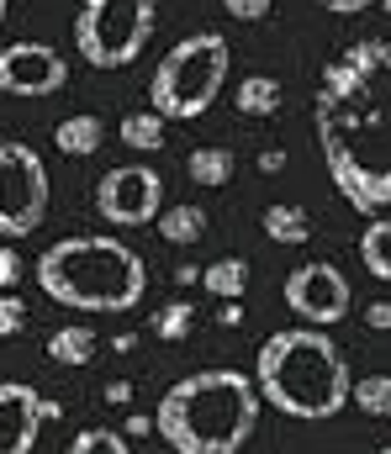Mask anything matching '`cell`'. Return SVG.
Returning a JSON list of instances; mask_svg holds the SVG:
<instances>
[{"label": "cell", "instance_id": "obj_35", "mask_svg": "<svg viewBox=\"0 0 391 454\" xmlns=\"http://www.w3.org/2000/svg\"><path fill=\"white\" fill-rule=\"evenodd\" d=\"M5 5H11V0H0V21H5Z\"/></svg>", "mask_w": 391, "mask_h": 454}, {"label": "cell", "instance_id": "obj_20", "mask_svg": "<svg viewBox=\"0 0 391 454\" xmlns=\"http://www.w3.org/2000/svg\"><path fill=\"white\" fill-rule=\"evenodd\" d=\"M280 96H285V90H280L275 74H249V80L239 85V101H233V106L244 116H275L280 112Z\"/></svg>", "mask_w": 391, "mask_h": 454}, {"label": "cell", "instance_id": "obj_22", "mask_svg": "<svg viewBox=\"0 0 391 454\" xmlns=\"http://www.w3.org/2000/svg\"><path fill=\"white\" fill-rule=\"evenodd\" d=\"M191 328H196V307H191V301H169V307L153 312V333H159L164 343L191 339Z\"/></svg>", "mask_w": 391, "mask_h": 454}, {"label": "cell", "instance_id": "obj_14", "mask_svg": "<svg viewBox=\"0 0 391 454\" xmlns=\"http://www.w3.org/2000/svg\"><path fill=\"white\" fill-rule=\"evenodd\" d=\"M153 223H159V238H164V243L191 248V243H201V232H207V212H201L196 201H175V207H164Z\"/></svg>", "mask_w": 391, "mask_h": 454}, {"label": "cell", "instance_id": "obj_8", "mask_svg": "<svg viewBox=\"0 0 391 454\" xmlns=\"http://www.w3.org/2000/svg\"><path fill=\"white\" fill-rule=\"evenodd\" d=\"M164 212V180L148 164H122L106 169L96 185V217L112 227H148Z\"/></svg>", "mask_w": 391, "mask_h": 454}, {"label": "cell", "instance_id": "obj_37", "mask_svg": "<svg viewBox=\"0 0 391 454\" xmlns=\"http://www.w3.org/2000/svg\"><path fill=\"white\" fill-rule=\"evenodd\" d=\"M381 5H387V11H391V0H381Z\"/></svg>", "mask_w": 391, "mask_h": 454}, {"label": "cell", "instance_id": "obj_15", "mask_svg": "<svg viewBox=\"0 0 391 454\" xmlns=\"http://www.w3.org/2000/svg\"><path fill=\"white\" fill-rule=\"evenodd\" d=\"M233 148H217V143H201V148H191V159H185V175L196 180V185H207V191H217V185H228L233 180Z\"/></svg>", "mask_w": 391, "mask_h": 454}, {"label": "cell", "instance_id": "obj_19", "mask_svg": "<svg viewBox=\"0 0 391 454\" xmlns=\"http://www.w3.org/2000/svg\"><path fill=\"white\" fill-rule=\"evenodd\" d=\"M164 127H169V121L148 106V112H128L122 116L117 137H122L128 148H137V153H153V148H164Z\"/></svg>", "mask_w": 391, "mask_h": 454}, {"label": "cell", "instance_id": "obj_11", "mask_svg": "<svg viewBox=\"0 0 391 454\" xmlns=\"http://www.w3.org/2000/svg\"><path fill=\"white\" fill-rule=\"evenodd\" d=\"M64 407L43 402L27 380H0V454H32L43 423H53Z\"/></svg>", "mask_w": 391, "mask_h": 454}, {"label": "cell", "instance_id": "obj_18", "mask_svg": "<svg viewBox=\"0 0 391 454\" xmlns=\"http://www.w3.org/2000/svg\"><path fill=\"white\" fill-rule=\"evenodd\" d=\"M360 264L376 280H391V217H371L365 223V232H360Z\"/></svg>", "mask_w": 391, "mask_h": 454}, {"label": "cell", "instance_id": "obj_7", "mask_svg": "<svg viewBox=\"0 0 391 454\" xmlns=\"http://www.w3.org/2000/svg\"><path fill=\"white\" fill-rule=\"evenodd\" d=\"M48 217V164L27 143H0V243L37 232Z\"/></svg>", "mask_w": 391, "mask_h": 454}, {"label": "cell", "instance_id": "obj_25", "mask_svg": "<svg viewBox=\"0 0 391 454\" xmlns=\"http://www.w3.org/2000/svg\"><path fill=\"white\" fill-rule=\"evenodd\" d=\"M270 5H275V0H223V11H228L233 21H264Z\"/></svg>", "mask_w": 391, "mask_h": 454}, {"label": "cell", "instance_id": "obj_9", "mask_svg": "<svg viewBox=\"0 0 391 454\" xmlns=\"http://www.w3.org/2000/svg\"><path fill=\"white\" fill-rule=\"evenodd\" d=\"M280 296H285V307H291L307 328H333V323H344V317H349V301H355L344 270H333L328 259L291 270L285 286H280Z\"/></svg>", "mask_w": 391, "mask_h": 454}, {"label": "cell", "instance_id": "obj_34", "mask_svg": "<svg viewBox=\"0 0 391 454\" xmlns=\"http://www.w3.org/2000/svg\"><path fill=\"white\" fill-rule=\"evenodd\" d=\"M112 348H117V354H132V348H137V333H117V339H112Z\"/></svg>", "mask_w": 391, "mask_h": 454}, {"label": "cell", "instance_id": "obj_6", "mask_svg": "<svg viewBox=\"0 0 391 454\" xmlns=\"http://www.w3.org/2000/svg\"><path fill=\"white\" fill-rule=\"evenodd\" d=\"M159 0H85L74 16V48L90 69H128L148 48Z\"/></svg>", "mask_w": 391, "mask_h": 454}, {"label": "cell", "instance_id": "obj_28", "mask_svg": "<svg viewBox=\"0 0 391 454\" xmlns=\"http://www.w3.org/2000/svg\"><path fill=\"white\" fill-rule=\"evenodd\" d=\"M365 323H371V328H387V333H391V301H371V307H365Z\"/></svg>", "mask_w": 391, "mask_h": 454}, {"label": "cell", "instance_id": "obj_24", "mask_svg": "<svg viewBox=\"0 0 391 454\" xmlns=\"http://www.w3.org/2000/svg\"><path fill=\"white\" fill-rule=\"evenodd\" d=\"M27 328V301L16 291H0V339H16Z\"/></svg>", "mask_w": 391, "mask_h": 454}, {"label": "cell", "instance_id": "obj_17", "mask_svg": "<svg viewBox=\"0 0 391 454\" xmlns=\"http://www.w3.org/2000/svg\"><path fill=\"white\" fill-rule=\"evenodd\" d=\"M201 286H207L212 296H223V301H239V296L249 291V264H244L239 254L217 259V264H201Z\"/></svg>", "mask_w": 391, "mask_h": 454}, {"label": "cell", "instance_id": "obj_21", "mask_svg": "<svg viewBox=\"0 0 391 454\" xmlns=\"http://www.w3.org/2000/svg\"><path fill=\"white\" fill-rule=\"evenodd\" d=\"M349 402L365 412V418H391V375H365L349 386Z\"/></svg>", "mask_w": 391, "mask_h": 454}, {"label": "cell", "instance_id": "obj_29", "mask_svg": "<svg viewBox=\"0 0 391 454\" xmlns=\"http://www.w3.org/2000/svg\"><path fill=\"white\" fill-rule=\"evenodd\" d=\"M260 169H264V175H280V169H285V153H280V148H264V153H260Z\"/></svg>", "mask_w": 391, "mask_h": 454}, {"label": "cell", "instance_id": "obj_10", "mask_svg": "<svg viewBox=\"0 0 391 454\" xmlns=\"http://www.w3.org/2000/svg\"><path fill=\"white\" fill-rule=\"evenodd\" d=\"M69 85V64L48 43H5L0 48V90L16 101H43Z\"/></svg>", "mask_w": 391, "mask_h": 454}, {"label": "cell", "instance_id": "obj_26", "mask_svg": "<svg viewBox=\"0 0 391 454\" xmlns=\"http://www.w3.org/2000/svg\"><path fill=\"white\" fill-rule=\"evenodd\" d=\"M16 280H21V254L0 243V291H16Z\"/></svg>", "mask_w": 391, "mask_h": 454}, {"label": "cell", "instance_id": "obj_13", "mask_svg": "<svg viewBox=\"0 0 391 454\" xmlns=\"http://www.w3.org/2000/svg\"><path fill=\"white\" fill-rule=\"evenodd\" d=\"M96 348H101V339H96L85 323H64L59 333H48V359H53V364H64V370L90 364V359H96Z\"/></svg>", "mask_w": 391, "mask_h": 454}, {"label": "cell", "instance_id": "obj_3", "mask_svg": "<svg viewBox=\"0 0 391 454\" xmlns=\"http://www.w3.org/2000/svg\"><path fill=\"white\" fill-rule=\"evenodd\" d=\"M349 359L344 348L328 339L323 328H280L260 343V359H254V391H260L264 407L285 412V418H301V423H328L344 412L349 402Z\"/></svg>", "mask_w": 391, "mask_h": 454}, {"label": "cell", "instance_id": "obj_5", "mask_svg": "<svg viewBox=\"0 0 391 454\" xmlns=\"http://www.w3.org/2000/svg\"><path fill=\"white\" fill-rule=\"evenodd\" d=\"M228 43L217 32H191L180 37L159 64H153V80H148V101L164 121H196L207 112L223 85H228Z\"/></svg>", "mask_w": 391, "mask_h": 454}, {"label": "cell", "instance_id": "obj_1", "mask_svg": "<svg viewBox=\"0 0 391 454\" xmlns=\"http://www.w3.org/2000/svg\"><path fill=\"white\" fill-rule=\"evenodd\" d=\"M317 148L333 191L360 217L391 212V37L339 48L312 101Z\"/></svg>", "mask_w": 391, "mask_h": 454}, {"label": "cell", "instance_id": "obj_33", "mask_svg": "<svg viewBox=\"0 0 391 454\" xmlns=\"http://www.w3.org/2000/svg\"><path fill=\"white\" fill-rule=\"evenodd\" d=\"M239 323H244V307H239V301H228V307H223V328H239Z\"/></svg>", "mask_w": 391, "mask_h": 454}, {"label": "cell", "instance_id": "obj_16", "mask_svg": "<svg viewBox=\"0 0 391 454\" xmlns=\"http://www.w3.org/2000/svg\"><path fill=\"white\" fill-rule=\"evenodd\" d=\"M264 238L270 243H307L312 238V223H307V212L301 207H291V201H275V207H264Z\"/></svg>", "mask_w": 391, "mask_h": 454}, {"label": "cell", "instance_id": "obj_23", "mask_svg": "<svg viewBox=\"0 0 391 454\" xmlns=\"http://www.w3.org/2000/svg\"><path fill=\"white\" fill-rule=\"evenodd\" d=\"M64 454H132V444H128V434H117V428H85V434L69 439Z\"/></svg>", "mask_w": 391, "mask_h": 454}, {"label": "cell", "instance_id": "obj_31", "mask_svg": "<svg viewBox=\"0 0 391 454\" xmlns=\"http://www.w3.org/2000/svg\"><path fill=\"white\" fill-rule=\"evenodd\" d=\"M122 434H128V439H143V434H153V418H137V412H132V418H128V428H122Z\"/></svg>", "mask_w": 391, "mask_h": 454}, {"label": "cell", "instance_id": "obj_27", "mask_svg": "<svg viewBox=\"0 0 391 454\" xmlns=\"http://www.w3.org/2000/svg\"><path fill=\"white\" fill-rule=\"evenodd\" d=\"M323 11H333V16H360V11H371L376 0H317Z\"/></svg>", "mask_w": 391, "mask_h": 454}, {"label": "cell", "instance_id": "obj_32", "mask_svg": "<svg viewBox=\"0 0 391 454\" xmlns=\"http://www.w3.org/2000/svg\"><path fill=\"white\" fill-rule=\"evenodd\" d=\"M175 280H180V286H201V264H180Z\"/></svg>", "mask_w": 391, "mask_h": 454}, {"label": "cell", "instance_id": "obj_2", "mask_svg": "<svg viewBox=\"0 0 391 454\" xmlns=\"http://www.w3.org/2000/svg\"><path fill=\"white\" fill-rule=\"evenodd\" d=\"M260 428V391L244 370H196L153 407V434L175 454H239Z\"/></svg>", "mask_w": 391, "mask_h": 454}, {"label": "cell", "instance_id": "obj_36", "mask_svg": "<svg viewBox=\"0 0 391 454\" xmlns=\"http://www.w3.org/2000/svg\"><path fill=\"white\" fill-rule=\"evenodd\" d=\"M376 454H391V444H387V450H376Z\"/></svg>", "mask_w": 391, "mask_h": 454}, {"label": "cell", "instance_id": "obj_4", "mask_svg": "<svg viewBox=\"0 0 391 454\" xmlns=\"http://www.w3.org/2000/svg\"><path fill=\"white\" fill-rule=\"evenodd\" d=\"M37 291L69 312H132L148 291V264L122 238L74 232L43 248Z\"/></svg>", "mask_w": 391, "mask_h": 454}, {"label": "cell", "instance_id": "obj_30", "mask_svg": "<svg viewBox=\"0 0 391 454\" xmlns=\"http://www.w3.org/2000/svg\"><path fill=\"white\" fill-rule=\"evenodd\" d=\"M106 402L128 407V402H132V386H128V380H112V386H106Z\"/></svg>", "mask_w": 391, "mask_h": 454}, {"label": "cell", "instance_id": "obj_12", "mask_svg": "<svg viewBox=\"0 0 391 454\" xmlns=\"http://www.w3.org/2000/svg\"><path fill=\"white\" fill-rule=\"evenodd\" d=\"M101 143H106V127H101V116H90V112H74L53 127V148L69 153V159H90Z\"/></svg>", "mask_w": 391, "mask_h": 454}]
</instances>
